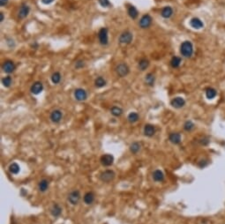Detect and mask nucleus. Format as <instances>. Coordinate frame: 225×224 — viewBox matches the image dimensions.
Returning a JSON list of instances; mask_svg holds the SVG:
<instances>
[{"instance_id":"nucleus-9","label":"nucleus","mask_w":225,"mask_h":224,"mask_svg":"<svg viewBox=\"0 0 225 224\" xmlns=\"http://www.w3.org/2000/svg\"><path fill=\"white\" fill-rule=\"evenodd\" d=\"M132 41H133V34L129 31H125V32L122 33V34L119 37V42L121 43L129 44V43H131Z\"/></svg>"},{"instance_id":"nucleus-30","label":"nucleus","mask_w":225,"mask_h":224,"mask_svg":"<svg viewBox=\"0 0 225 224\" xmlns=\"http://www.w3.org/2000/svg\"><path fill=\"white\" fill-rule=\"evenodd\" d=\"M19 170H20L19 166L16 162H13L9 166V171L13 175H17L19 172Z\"/></svg>"},{"instance_id":"nucleus-39","label":"nucleus","mask_w":225,"mask_h":224,"mask_svg":"<svg viewBox=\"0 0 225 224\" xmlns=\"http://www.w3.org/2000/svg\"><path fill=\"white\" fill-rule=\"evenodd\" d=\"M205 160H202V161H201L200 162V163H199V166L201 167V168H205L206 166H208V164H205Z\"/></svg>"},{"instance_id":"nucleus-8","label":"nucleus","mask_w":225,"mask_h":224,"mask_svg":"<svg viewBox=\"0 0 225 224\" xmlns=\"http://www.w3.org/2000/svg\"><path fill=\"white\" fill-rule=\"evenodd\" d=\"M152 23V18L149 14H145L140 20V26L141 28H148Z\"/></svg>"},{"instance_id":"nucleus-2","label":"nucleus","mask_w":225,"mask_h":224,"mask_svg":"<svg viewBox=\"0 0 225 224\" xmlns=\"http://www.w3.org/2000/svg\"><path fill=\"white\" fill-rule=\"evenodd\" d=\"M116 177V174L113 170H104L103 172H102L100 174V179L101 181L104 182V183H110L111 182L112 180H114Z\"/></svg>"},{"instance_id":"nucleus-10","label":"nucleus","mask_w":225,"mask_h":224,"mask_svg":"<svg viewBox=\"0 0 225 224\" xmlns=\"http://www.w3.org/2000/svg\"><path fill=\"white\" fill-rule=\"evenodd\" d=\"M74 96L77 101L79 102H83L87 98V92L82 89V88H77L74 92Z\"/></svg>"},{"instance_id":"nucleus-11","label":"nucleus","mask_w":225,"mask_h":224,"mask_svg":"<svg viewBox=\"0 0 225 224\" xmlns=\"http://www.w3.org/2000/svg\"><path fill=\"white\" fill-rule=\"evenodd\" d=\"M190 26L194 29H201L204 27V23L201 19L194 17L190 20Z\"/></svg>"},{"instance_id":"nucleus-40","label":"nucleus","mask_w":225,"mask_h":224,"mask_svg":"<svg viewBox=\"0 0 225 224\" xmlns=\"http://www.w3.org/2000/svg\"><path fill=\"white\" fill-rule=\"evenodd\" d=\"M8 4V0H0V5L1 6H5Z\"/></svg>"},{"instance_id":"nucleus-26","label":"nucleus","mask_w":225,"mask_h":224,"mask_svg":"<svg viewBox=\"0 0 225 224\" xmlns=\"http://www.w3.org/2000/svg\"><path fill=\"white\" fill-rule=\"evenodd\" d=\"M183 127H184V130L186 132H192L195 128V124L192 120H187V121L185 122Z\"/></svg>"},{"instance_id":"nucleus-20","label":"nucleus","mask_w":225,"mask_h":224,"mask_svg":"<svg viewBox=\"0 0 225 224\" xmlns=\"http://www.w3.org/2000/svg\"><path fill=\"white\" fill-rule=\"evenodd\" d=\"M161 15L164 19H170L173 15V9L171 6H165L163 8L162 11H161Z\"/></svg>"},{"instance_id":"nucleus-6","label":"nucleus","mask_w":225,"mask_h":224,"mask_svg":"<svg viewBox=\"0 0 225 224\" xmlns=\"http://www.w3.org/2000/svg\"><path fill=\"white\" fill-rule=\"evenodd\" d=\"M171 105L175 108V109H181L183 107H185L186 105V101L183 97L180 96H177L175 98H173L171 101Z\"/></svg>"},{"instance_id":"nucleus-12","label":"nucleus","mask_w":225,"mask_h":224,"mask_svg":"<svg viewBox=\"0 0 225 224\" xmlns=\"http://www.w3.org/2000/svg\"><path fill=\"white\" fill-rule=\"evenodd\" d=\"M42 90H43V85H42V83L40 82V81L34 82V83L31 86V88H30L31 93L34 94H39L40 93H42Z\"/></svg>"},{"instance_id":"nucleus-38","label":"nucleus","mask_w":225,"mask_h":224,"mask_svg":"<svg viewBox=\"0 0 225 224\" xmlns=\"http://www.w3.org/2000/svg\"><path fill=\"white\" fill-rule=\"evenodd\" d=\"M84 66V62L82 60H79L76 62V64H75V67L77 69H80V68H82Z\"/></svg>"},{"instance_id":"nucleus-13","label":"nucleus","mask_w":225,"mask_h":224,"mask_svg":"<svg viewBox=\"0 0 225 224\" xmlns=\"http://www.w3.org/2000/svg\"><path fill=\"white\" fill-rule=\"evenodd\" d=\"M3 70L4 72L6 73H11L14 70H15V64L11 60H7L4 63L3 66H2Z\"/></svg>"},{"instance_id":"nucleus-14","label":"nucleus","mask_w":225,"mask_h":224,"mask_svg":"<svg viewBox=\"0 0 225 224\" xmlns=\"http://www.w3.org/2000/svg\"><path fill=\"white\" fill-rule=\"evenodd\" d=\"M169 140L174 145H179L182 141L181 134L178 132H172L169 136Z\"/></svg>"},{"instance_id":"nucleus-34","label":"nucleus","mask_w":225,"mask_h":224,"mask_svg":"<svg viewBox=\"0 0 225 224\" xmlns=\"http://www.w3.org/2000/svg\"><path fill=\"white\" fill-rule=\"evenodd\" d=\"M198 142H199V144H200L201 146L207 147V146H209V143H210V139H209V137L205 136V137L201 138V139L198 140Z\"/></svg>"},{"instance_id":"nucleus-36","label":"nucleus","mask_w":225,"mask_h":224,"mask_svg":"<svg viewBox=\"0 0 225 224\" xmlns=\"http://www.w3.org/2000/svg\"><path fill=\"white\" fill-rule=\"evenodd\" d=\"M11 78L10 76H7V77H4L2 79V84L4 85V87H10L11 85Z\"/></svg>"},{"instance_id":"nucleus-25","label":"nucleus","mask_w":225,"mask_h":224,"mask_svg":"<svg viewBox=\"0 0 225 224\" xmlns=\"http://www.w3.org/2000/svg\"><path fill=\"white\" fill-rule=\"evenodd\" d=\"M127 12H128L129 16H130L132 19H136V18L138 17V15H139V12H138L137 9H136L135 6H133V5H130V6L128 7Z\"/></svg>"},{"instance_id":"nucleus-37","label":"nucleus","mask_w":225,"mask_h":224,"mask_svg":"<svg viewBox=\"0 0 225 224\" xmlns=\"http://www.w3.org/2000/svg\"><path fill=\"white\" fill-rule=\"evenodd\" d=\"M99 3H100V4L102 7H109V6H110V3L109 0H99Z\"/></svg>"},{"instance_id":"nucleus-24","label":"nucleus","mask_w":225,"mask_h":224,"mask_svg":"<svg viewBox=\"0 0 225 224\" xmlns=\"http://www.w3.org/2000/svg\"><path fill=\"white\" fill-rule=\"evenodd\" d=\"M182 63V58L179 57H173L171 60V65L172 68H178Z\"/></svg>"},{"instance_id":"nucleus-3","label":"nucleus","mask_w":225,"mask_h":224,"mask_svg":"<svg viewBox=\"0 0 225 224\" xmlns=\"http://www.w3.org/2000/svg\"><path fill=\"white\" fill-rule=\"evenodd\" d=\"M98 38L100 41V43L102 45H106L108 44V29L106 27H102L99 30L98 33Z\"/></svg>"},{"instance_id":"nucleus-1","label":"nucleus","mask_w":225,"mask_h":224,"mask_svg":"<svg viewBox=\"0 0 225 224\" xmlns=\"http://www.w3.org/2000/svg\"><path fill=\"white\" fill-rule=\"evenodd\" d=\"M180 53L184 57H191L193 55V45L190 41H185L180 45Z\"/></svg>"},{"instance_id":"nucleus-5","label":"nucleus","mask_w":225,"mask_h":224,"mask_svg":"<svg viewBox=\"0 0 225 224\" xmlns=\"http://www.w3.org/2000/svg\"><path fill=\"white\" fill-rule=\"evenodd\" d=\"M116 72L118 73V75L121 78L126 76L129 73V67L127 66V64L122 63L119 64L117 67H116Z\"/></svg>"},{"instance_id":"nucleus-19","label":"nucleus","mask_w":225,"mask_h":224,"mask_svg":"<svg viewBox=\"0 0 225 224\" xmlns=\"http://www.w3.org/2000/svg\"><path fill=\"white\" fill-rule=\"evenodd\" d=\"M155 133V127L153 125L148 124L144 127V134L147 137H152Z\"/></svg>"},{"instance_id":"nucleus-7","label":"nucleus","mask_w":225,"mask_h":224,"mask_svg":"<svg viewBox=\"0 0 225 224\" xmlns=\"http://www.w3.org/2000/svg\"><path fill=\"white\" fill-rule=\"evenodd\" d=\"M80 200V193L79 191H76V190H75V191H72V192L69 194V196H68V201H69L72 205H73V206L77 205V204L79 203Z\"/></svg>"},{"instance_id":"nucleus-28","label":"nucleus","mask_w":225,"mask_h":224,"mask_svg":"<svg viewBox=\"0 0 225 224\" xmlns=\"http://www.w3.org/2000/svg\"><path fill=\"white\" fill-rule=\"evenodd\" d=\"M140 148H141V146H140V144L139 142H133V143L130 146V151H131L133 154H134V155L138 154V153L140 152Z\"/></svg>"},{"instance_id":"nucleus-29","label":"nucleus","mask_w":225,"mask_h":224,"mask_svg":"<svg viewBox=\"0 0 225 224\" xmlns=\"http://www.w3.org/2000/svg\"><path fill=\"white\" fill-rule=\"evenodd\" d=\"M140 117L138 115V113L136 112H131L128 117H127V120L131 123V124H133V123H136L138 120H139Z\"/></svg>"},{"instance_id":"nucleus-22","label":"nucleus","mask_w":225,"mask_h":224,"mask_svg":"<svg viewBox=\"0 0 225 224\" xmlns=\"http://www.w3.org/2000/svg\"><path fill=\"white\" fill-rule=\"evenodd\" d=\"M95 201V194L92 192H88L84 195V202L87 205H91Z\"/></svg>"},{"instance_id":"nucleus-23","label":"nucleus","mask_w":225,"mask_h":224,"mask_svg":"<svg viewBox=\"0 0 225 224\" xmlns=\"http://www.w3.org/2000/svg\"><path fill=\"white\" fill-rule=\"evenodd\" d=\"M48 188H49V182H48V180H46V179H42V180L39 182V184H38V189H39V191L42 192V193H44V192H46V191L48 190Z\"/></svg>"},{"instance_id":"nucleus-33","label":"nucleus","mask_w":225,"mask_h":224,"mask_svg":"<svg viewBox=\"0 0 225 224\" xmlns=\"http://www.w3.org/2000/svg\"><path fill=\"white\" fill-rule=\"evenodd\" d=\"M95 84L96 87H102L106 85V81L102 77H98V78H96Z\"/></svg>"},{"instance_id":"nucleus-18","label":"nucleus","mask_w":225,"mask_h":224,"mask_svg":"<svg viewBox=\"0 0 225 224\" xmlns=\"http://www.w3.org/2000/svg\"><path fill=\"white\" fill-rule=\"evenodd\" d=\"M164 178H165V176L163 174V172L160 170H156L153 172V179L154 181L155 182H158V183H162L164 181Z\"/></svg>"},{"instance_id":"nucleus-27","label":"nucleus","mask_w":225,"mask_h":224,"mask_svg":"<svg viewBox=\"0 0 225 224\" xmlns=\"http://www.w3.org/2000/svg\"><path fill=\"white\" fill-rule=\"evenodd\" d=\"M155 75L153 73H148L146 75L145 81H146L147 85H148L150 87H153L154 84H155Z\"/></svg>"},{"instance_id":"nucleus-21","label":"nucleus","mask_w":225,"mask_h":224,"mask_svg":"<svg viewBox=\"0 0 225 224\" xmlns=\"http://www.w3.org/2000/svg\"><path fill=\"white\" fill-rule=\"evenodd\" d=\"M50 213L55 218L59 217L62 214V208H60V206L58 204H54L50 209Z\"/></svg>"},{"instance_id":"nucleus-16","label":"nucleus","mask_w":225,"mask_h":224,"mask_svg":"<svg viewBox=\"0 0 225 224\" xmlns=\"http://www.w3.org/2000/svg\"><path fill=\"white\" fill-rule=\"evenodd\" d=\"M29 11H30L29 6L27 4H22L20 8H19V14H18L19 18H20V19L26 18L28 15Z\"/></svg>"},{"instance_id":"nucleus-31","label":"nucleus","mask_w":225,"mask_h":224,"mask_svg":"<svg viewBox=\"0 0 225 224\" xmlns=\"http://www.w3.org/2000/svg\"><path fill=\"white\" fill-rule=\"evenodd\" d=\"M110 112L111 114L114 116V117H120L122 114H123V109L119 107H117V106H114L111 108L110 109Z\"/></svg>"},{"instance_id":"nucleus-15","label":"nucleus","mask_w":225,"mask_h":224,"mask_svg":"<svg viewBox=\"0 0 225 224\" xmlns=\"http://www.w3.org/2000/svg\"><path fill=\"white\" fill-rule=\"evenodd\" d=\"M63 117V114L59 109H55L50 114V119L53 123H59Z\"/></svg>"},{"instance_id":"nucleus-17","label":"nucleus","mask_w":225,"mask_h":224,"mask_svg":"<svg viewBox=\"0 0 225 224\" xmlns=\"http://www.w3.org/2000/svg\"><path fill=\"white\" fill-rule=\"evenodd\" d=\"M217 90L214 87H208L205 91V95L209 100H214L217 96Z\"/></svg>"},{"instance_id":"nucleus-35","label":"nucleus","mask_w":225,"mask_h":224,"mask_svg":"<svg viewBox=\"0 0 225 224\" xmlns=\"http://www.w3.org/2000/svg\"><path fill=\"white\" fill-rule=\"evenodd\" d=\"M51 80L54 84H58L61 80V75L59 72H54L52 75H51Z\"/></svg>"},{"instance_id":"nucleus-4","label":"nucleus","mask_w":225,"mask_h":224,"mask_svg":"<svg viewBox=\"0 0 225 224\" xmlns=\"http://www.w3.org/2000/svg\"><path fill=\"white\" fill-rule=\"evenodd\" d=\"M100 162H101L102 165L104 166V167L111 166L113 164V162H114V156L111 155H109V154L103 155L101 156Z\"/></svg>"},{"instance_id":"nucleus-42","label":"nucleus","mask_w":225,"mask_h":224,"mask_svg":"<svg viewBox=\"0 0 225 224\" xmlns=\"http://www.w3.org/2000/svg\"><path fill=\"white\" fill-rule=\"evenodd\" d=\"M4 20V14H3V12H1L0 13V21H3Z\"/></svg>"},{"instance_id":"nucleus-32","label":"nucleus","mask_w":225,"mask_h":224,"mask_svg":"<svg viewBox=\"0 0 225 224\" xmlns=\"http://www.w3.org/2000/svg\"><path fill=\"white\" fill-rule=\"evenodd\" d=\"M148 65H149V62H148V60H147V59H145V58L141 59V60L139 62V68H140V70H141V71H145V70L148 67Z\"/></svg>"},{"instance_id":"nucleus-41","label":"nucleus","mask_w":225,"mask_h":224,"mask_svg":"<svg viewBox=\"0 0 225 224\" xmlns=\"http://www.w3.org/2000/svg\"><path fill=\"white\" fill-rule=\"evenodd\" d=\"M54 0H42V2L44 4H49L53 2Z\"/></svg>"}]
</instances>
